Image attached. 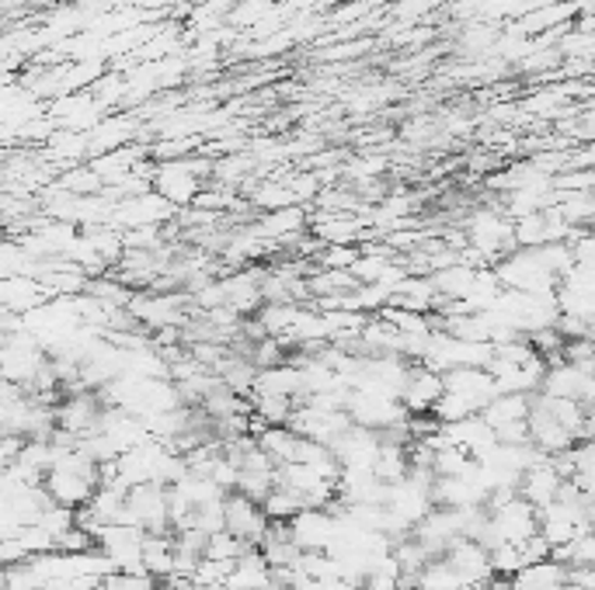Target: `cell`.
<instances>
[{"label": "cell", "mask_w": 595, "mask_h": 590, "mask_svg": "<svg viewBox=\"0 0 595 590\" xmlns=\"http://www.w3.org/2000/svg\"><path fill=\"white\" fill-rule=\"evenodd\" d=\"M262 508H265L268 521H293L303 511V497L286 490V486H276V490L262 500Z\"/></svg>", "instance_id": "35"}, {"label": "cell", "mask_w": 595, "mask_h": 590, "mask_svg": "<svg viewBox=\"0 0 595 590\" xmlns=\"http://www.w3.org/2000/svg\"><path fill=\"white\" fill-rule=\"evenodd\" d=\"M268 528H271V521L258 500H251L241 490L227 493V531L230 535L241 538L244 546H262Z\"/></svg>", "instance_id": "12"}, {"label": "cell", "mask_w": 595, "mask_h": 590, "mask_svg": "<svg viewBox=\"0 0 595 590\" xmlns=\"http://www.w3.org/2000/svg\"><path fill=\"white\" fill-rule=\"evenodd\" d=\"M442 396H446V375H439V372L429 369V364L415 361L412 372H407L401 403L412 413H432Z\"/></svg>", "instance_id": "14"}, {"label": "cell", "mask_w": 595, "mask_h": 590, "mask_svg": "<svg viewBox=\"0 0 595 590\" xmlns=\"http://www.w3.org/2000/svg\"><path fill=\"white\" fill-rule=\"evenodd\" d=\"M554 590H585V587H578L574 580H560V583H557Z\"/></svg>", "instance_id": "40"}, {"label": "cell", "mask_w": 595, "mask_h": 590, "mask_svg": "<svg viewBox=\"0 0 595 590\" xmlns=\"http://www.w3.org/2000/svg\"><path fill=\"white\" fill-rule=\"evenodd\" d=\"M592 372H585L582 364H571L565 358L550 361L547 369V379H543V389L547 396H565V399H585L588 386H592Z\"/></svg>", "instance_id": "23"}, {"label": "cell", "mask_w": 595, "mask_h": 590, "mask_svg": "<svg viewBox=\"0 0 595 590\" xmlns=\"http://www.w3.org/2000/svg\"><path fill=\"white\" fill-rule=\"evenodd\" d=\"M307 226H311V219L300 205L276 208V213H262L258 219H254V230H258L265 240H279V243L300 240Z\"/></svg>", "instance_id": "24"}, {"label": "cell", "mask_w": 595, "mask_h": 590, "mask_svg": "<svg viewBox=\"0 0 595 590\" xmlns=\"http://www.w3.org/2000/svg\"><path fill=\"white\" fill-rule=\"evenodd\" d=\"M442 424H456V421H467V416H473V413H481L478 407L470 403L467 396H456V393H446L435 403V410H432Z\"/></svg>", "instance_id": "37"}, {"label": "cell", "mask_w": 595, "mask_h": 590, "mask_svg": "<svg viewBox=\"0 0 595 590\" xmlns=\"http://www.w3.org/2000/svg\"><path fill=\"white\" fill-rule=\"evenodd\" d=\"M286 427H293L300 438H311V441L334 448L355 427V421L349 410H320L314 403H300Z\"/></svg>", "instance_id": "7"}, {"label": "cell", "mask_w": 595, "mask_h": 590, "mask_svg": "<svg viewBox=\"0 0 595 590\" xmlns=\"http://www.w3.org/2000/svg\"><path fill=\"white\" fill-rule=\"evenodd\" d=\"M248 549L251 546H244L241 538L230 535V531H216V535H210V542H206V555H210V560H230V563H237Z\"/></svg>", "instance_id": "38"}, {"label": "cell", "mask_w": 595, "mask_h": 590, "mask_svg": "<svg viewBox=\"0 0 595 590\" xmlns=\"http://www.w3.org/2000/svg\"><path fill=\"white\" fill-rule=\"evenodd\" d=\"M189 292H136L129 312L132 320L147 330H164V326H189Z\"/></svg>", "instance_id": "6"}, {"label": "cell", "mask_w": 595, "mask_h": 590, "mask_svg": "<svg viewBox=\"0 0 595 590\" xmlns=\"http://www.w3.org/2000/svg\"><path fill=\"white\" fill-rule=\"evenodd\" d=\"M565 483H568L565 473H560L554 456H550V459H543V462L526 469L522 479H519V497H526L540 511V508H547V503H554L560 497V486Z\"/></svg>", "instance_id": "17"}, {"label": "cell", "mask_w": 595, "mask_h": 590, "mask_svg": "<svg viewBox=\"0 0 595 590\" xmlns=\"http://www.w3.org/2000/svg\"><path fill=\"white\" fill-rule=\"evenodd\" d=\"M296 410V399L289 396H251V413L268 427H286Z\"/></svg>", "instance_id": "33"}, {"label": "cell", "mask_w": 595, "mask_h": 590, "mask_svg": "<svg viewBox=\"0 0 595 590\" xmlns=\"http://www.w3.org/2000/svg\"><path fill=\"white\" fill-rule=\"evenodd\" d=\"M126 521H129V525H140L147 535L175 531V525H172V497H167V486H161V483L132 486L129 497H126Z\"/></svg>", "instance_id": "5"}, {"label": "cell", "mask_w": 595, "mask_h": 590, "mask_svg": "<svg viewBox=\"0 0 595 590\" xmlns=\"http://www.w3.org/2000/svg\"><path fill=\"white\" fill-rule=\"evenodd\" d=\"M439 303H442V295L432 282V274H407L394 288V299H390V306H401L412 312H435Z\"/></svg>", "instance_id": "25"}, {"label": "cell", "mask_w": 595, "mask_h": 590, "mask_svg": "<svg viewBox=\"0 0 595 590\" xmlns=\"http://www.w3.org/2000/svg\"><path fill=\"white\" fill-rule=\"evenodd\" d=\"M143 542H147V531L140 525H129V521H115V525L101 528L98 535V549L112 560L115 573H147Z\"/></svg>", "instance_id": "9"}, {"label": "cell", "mask_w": 595, "mask_h": 590, "mask_svg": "<svg viewBox=\"0 0 595 590\" xmlns=\"http://www.w3.org/2000/svg\"><path fill=\"white\" fill-rule=\"evenodd\" d=\"M536 396V393H533ZM533 396L530 393H498L491 403L484 407V421L491 427H505V424H519V421H530L533 413Z\"/></svg>", "instance_id": "29"}, {"label": "cell", "mask_w": 595, "mask_h": 590, "mask_svg": "<svg viewBox=\"0 0 595 590\" xmlns=\"http://www.w3.org/2000/svg\"><path fill=\"white\" fill-rule=\"evenodd\" d=\"M491 525H495L498 542H530L540 535V511L526 497H508L502 503H491Z\"/></svg>", "instance_id": "10"}, {"label": "cell", "mask_w": 595, "mask_h": 590, "mask_svg": "<svg viewBox=\"0 0 595 590\" xmlns=\"http://www.w3.org/2000/svg\"><path fill=\"white\" fill-rule=\"evenodd\" d=\"M136 136V121L129 115H109L105 121H98V126L88 132L91 139V161L94 156H105V153H115V150H126Z\"/></svg>", "instance_id": "26"}, {"label": "cell", "mask_w": 595, "mask_h": 590, "mask_svg": "<svg viewBox=\"0 0 595 590\" xmlns=\"http://www.w3.org/2000/svg\"><path fill=\"white\" fill-rule=\"evenodd\" d=\"M585 407H588V413H595V379H592V386L585 393Z\"/></svg>", "instance_id": "39"}, {"label": "cell", "mask_w": 595, "mask_h": 590, "mask_svg": "<svg viewBox=\"0 0 595 590\" xmlns=\"http://www.w3.org/2000/svg\"><path fill=\"white\" fill-rule=\"evenodd\" d=\"M296 441H300V434L293 427H265L258 434V445L265 456L282 465V462H293V451H296Z\"/></svg>", "instance_id": "32"}, {"label": "cell", "mask_w": 595, "mask_h": 590, "mask_svg": "<svg viewBox=\"0 0 595 590\" xmlns=\"http://www.w3.org/2000/svg\"><path fill=\"white\" fill-rule=\"evenodd\" d=\"M530 441L540 451H547V456H565V451H571L578 445L574 434L560 424L547 407L536 403V396H533V413H530Z\"/></svg>", "instance_id": "18"}, {"label": "cell", "mask_w": 595, "mask_h": 590, "mask_svg": "<svg viewBox=\"0 0 595 590\" xmlns=\"http://www.w3.org/2000/svg\"><path fill=\"white\" fill-rule=\"evenodd\" d=\"M60 188H66V191H74V195H80V198H91V195H101L105 191V181H101V174L88 164H77V167H66L63 174H60V181H56Z\"/></svg>", "instance_id": "34"}, {"label": "cell", "mask_w": 595, "mask_h": 590, "mask_svg": "<svg viewBox=\"0 0 595 590\" xmlns=\"http://www.w3.org/2000/svg\"><path fill=\"white\" fill-rule=\"evenodd\" d=\"M432 497H435V508H450V511L488 508V490L473 476H435Z\"/></svg>", "instance_id": "19"}, {"label": "cell", "mask_w": 595, "mask_h": 590, "mask_svg": "<svg viewBox=\"0 0 595 590\" xmlns=\"http://www.w3.org/2000/svg\"><path fill=\"white\" fill-rule=\"evenodd\" d=\"M380 448H383V434L380 431H369L355 424L342 441L334 445V456L342 462V469H359V473H372V465L380 459Z\"/></svg>", "instance_id": "16"}, {"label": "cell", "mask_w": 595, "mask_h": 590, "mask_svg": "<svg viewBox=\"0 0 595 590\" xmlns=\"http://www.w3.org/2000/svg\"><path fill=\"white\" fill-rule=\"evenodd\" d=\"M467 243L484 265L495 268L502 257H508L516 247V219L505 213V205L498 208H478L470 219H467Z\"/></svg>", "instance_id": "2"}, {"label": "cell", "mask_w": 595, "mask_h": 590, "mask_svg": "<svg viewBox=\"0 0 595 590\" xmlns=\"http://www.w3.org/2000/svg\"><path fill=\"white\" fill-rule=\"evenodd\" d=\"M446 393H456V396H467L473 407H478L484 413V407L495 399L502 389L495 375H491L488 369H453L446 372Z\"/></svg>", "instance_id": "21"}, {"label": "cell", "mask_w": 595, "mask_h": 590, "mask_svg": "<svg viewBox=\"0 0 595 590\" xmlns=\"http://www.w3.org/2000/svg\"><path fill=\"white\" fill-rule=\"evenodd\" d=\"M498 278L505 288H516V292H533V295H557L560 288V278L543 265L536 247H519L508 257H502L495 265Z\"/></svg>", "instance_id": "3"}, {"label": "cell", "mask_w": 595, "mask_h": 590, "mask_svg": "<svg viewBox=\"0 0 595 590\" xmlns=\"http://www.w3.org/2000/svg\"><path fill=\"white\" fill-rule=\"evenodd\" d=\"M369 226V219L363 216H352V213H320L314 222H311V230L317 233V240H325V243H359L363 230Z\"/></svg>", "instance_id": "27"}, {"label": "cell", "mask_w": 595, "mask_h": 590, "mask_svg": "<svg viewBox=\"0 0 595 590\" xmlns=\"http://www.w3.org/2000/svg\"><path fill=\"white\" fill-rule=\"evenodd\" d=\"M592 531H595V528H592Z\"/></svg>", "instance_id": "41"}, {"label": "cell", "mask_w": 595, "mask_h": 590, "mask_svg": "<svg viewBox=\"0 0 595 590\" xmlns=\"http://www.w3.org/2000/svg\"><path fill=\"white\" fill-rule=\"evenodd\" d=\"M46 364H49V351L28 330L4 334V344H0V372H4V382H18V386L28 389Z\"/></svg>", "instance_id": "4"}, {"label": "cell", "mask_w": 595, "mask_h": 590, "mask_svg": "<svg viewBox=\"0 0 595 590\" xmlns=\"http://www.w3.org/2000/svg\"><path fill=\"white\" fill-rule=\"evenodd\" d=\"M175 563H178V542L175 531L167 535H147L143 542V569L154 580H172L175 577Z\"/></svg>", "instance_id": "28"}, {"label": "cell", "mask_w": 595, "mask_h": 590, "mask_svg": "<svg viewBox=\"0 0 595 590\" xmlns=\"http://www.w3.org/2000/svg\"><path fill=\"white\" fill-rule=\"evenodd\" d=\"M450 566L460 573L467 587H478V583H488L491 577H495V566H491V549L481 546L478 538H467L460 535L456 542L450 546L446 552Z\"/></svg>", "instance_id": "15"}, {"label": "cell", "mask_w": 595, "mask_h": 590, "mask_svg": "<svg viewBox=\"0 0 595 590\" xmlns=\"http://www.w3.org/2000/svg\"><path fill=\"white\" fill-rule=\"evenodd\" d=\"M442 427H446L450 441H453L456 448H464L467 456H473V459L488 456V451L498 445L495 427H491L481 413H473V416H467V421H456V424H442Z\"/></svg>", "instance_id": "22"}, {"label": "cell", "mask_w": 595, "mask_h": 590, "mask_svg": "<svg viewBox=\"0 0 595 590\" xmlns=\"http://www.w3.org/2000/svg\"><path fill=\"white\" fill-rule=\"evenodd\" d=\"M213 167L216 164L199 161V156H167V161H154V191L175 208H192L202 191H206Z\"/></svg>", "instance_id": "1"}, {"label": "cell", "mask_w": 595, "mask_h": 590, "mask_svg": "<svg viewBox=\"0 0 595 590\" xmlns=\"http://www.w3.org/2000/svg\"><path fill=\"white\" fill-rule=\"evenodd\" d=\"M418 590H464V577L450 566L446 555H435V560L425 563V569L415 577Z\"/></svg>", "instance_id": "31"}, {"label": "cell", "mask_w": 595, "mask_h": 590, "mask_svg": "<svg viewBox=\"0 0 595 590\" xmlns=\"http://www.w3.org/2000/svg\"><path fill=\"white\" fill-rule=\"evenodd\" d=\"M178 216V208L157 191H143V195H129L115 202V230H143V226H164Z\"/></svg>", "instance_id": "11"}, {"label": "cell", "mask_w": 595, "mask_h": 590, "mask_svg": "<svg viewBox=\"0 0 595 590\" xmlns=\"http://www.w3.org/2000/svg\"><path fill=\"white\" fill-rule=\"evenodd\" d=\"M289 535L303 552H331V546L342 538V514L328 508H303L293 521H286Z\"/></svg>", "instance_id": "8"}, {"label": "cell", "mask_w": 595, "mask_h": 590, "mask_svg": "<svg viewBox=\"0 0 595 590\" xmlns=\"http://www.w3.org/2000/svg\"><path fill=\"white\" fill-rule=\"evenodd\" d=\"M49 299H53V295H49L46 285L31 274L4 278V282H0V306L8 312H18V317H28V312H36Z\"/></svg>", "instance_id": "20"}, {"label": "cell", "mask_w": 595, "mask_h": 590, "mask_svg": "<svg viewBox=\"0 0 595 590\" xmlns=\"http://www.w3.org/2000/svg\"><path fill=\"white\" fill-rule=\"evenodd\" d=\"M547 243V213L516 219V247H543Z\"/></svg>", "instance_id": "36"}, {"label": "cell", "mask_w": 595, "mask_h": 590, "mask_svg": "<svg viewBox=\"0 0 595 590\" xmlns=\"http://www.w3.org/2000/svg\"><path fill=\"white\" fill-rule=\"evenodd\" d=\"M418 542L429 549V555H446L450 546L456 538L464 535V521H460V511H450V508H432L429 517H421L415 531H412Z\"/></svg>", "instance_id": "13"}, {"label": "cell", "mask_w": 595, "mask_h": 590, "mask_svg": "<svg viewBox=\"0 0 595 590\" xmlns=\"http://www.w3.org/2000/svg\"><path fill=\"white\" fill-rule=\"evenodd\" d=\"M560 580H568V566L557 563L554 555L543 563H530L526 569H519L512 577V587L516 590H554Z\"/></svg>", "instance_id": "30"}]
</instances>
